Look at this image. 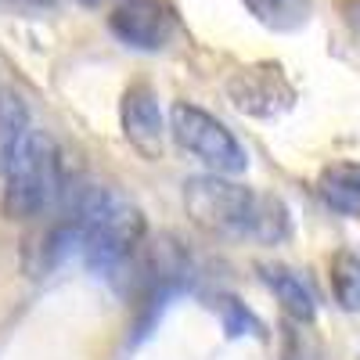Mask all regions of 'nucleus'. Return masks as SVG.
Instances as JSON below:
<instances>
[{
    "mask_svg": "<svg viewBox=\"0 0 360 360\" xmlns=\"http://www.w3.org/2000/svg\"><path fill=\"white\" fill-rule=\"evenodd\" d=\"M184 205L205 231L252 238V242H281L288 234V209L274 195L231 184L217 176H198L184 188Z\"/></svg>",
    "mask_w": 360,
    "mask_h": 360,
    "instance_id": "f257e3e1",
    "label": "nucleus"
},
{
    "mask_svg": "<svg viewBox=\"0 0 360 360\" xmlns=\"http://www.w3.org/2000/svg\"><path fill=\"white\" fill-rule=\"evenodd\" d=\"M69 224L76 234V252L101 270L123 263L144 238L141 209L112 188H86L76 198Z\"/></svg>",
    "mask_w": 360,
    "mask_h": 360,
    "instance_id": "f03ea898",
    "label": "nucleus"
},
{
    "mask_svg": "<svg viewBox=\"0 0 360 360\" xmlns=\"http://www.w3.org/2000/svg\"><path fill=\"white\" fill-rule=\"evenodd\" d=\"M4 180H8L4 209L11 217H40L44 209H51L65 191L62 155H58L54 141L33 127L11 166L4 169Z\"/></svg>",
    "mask_w": 360,
    "mask_h": 360,
    "instance_id": "7ed1b4c3",
    "label": "nucleus"
},
{
    "mask_svg": "<svg viewBox=\"0 0 360 360\" xmlns=\"http://www.w3.org/2000/svg\"><path fill=\"white\" fill-rule=\"evenodd\" d=\"M173 119V137L180 141V148H188L195 159H202L209 169L217 173H242L249 166L245 148L238 144V137L220 123L217 115H209L195 105H173L169 112Z\"/></svg>",
    "mask_w": 360,
    "mask_h": 360,
    "instance_id": "20e7f679",
    "label": "nucleus"
},
{
    "mask_svg": "<svg viewBox=\"0 0 360 360\" xmlns=\"http://www.w3.org/2000/svg\"><path fill=\"white\" fill-rule=\"evenodd\" d=\"M112 33L137 47V51H159L173 37V15L162 0H119L112 11Z\"/></svg>",
    "mask_w": 360,
    "mask_h": 360,
    "instance_id": "39448f33",
    "label": "nucleus"
},
{
    "mask_svg": "<svg viewBox=\"0 0 360 360\" xmlns=\"http://www.w3.org/2000/svg\"><path fill=\"white\" fill-rule=\"evenodd\" d=\"M123 134L137 152L159 155L166 127H162V108H159V98H155L152 86L137 83V86L127 90V98H123Z\"/></svg>",
    "mask_w": 360,
    "mask_h": 360,
    "instance_id": "423d86ee",
    "label": "nucleus"
},
{
    "mask_svg": "<svg viewBox=\"0 0 360 360\" xmlns=\"http://www.w3.org/2000/svg\"><path fill=\"white\" fill-rule=\"evenodd\" d=\"M231 98L242 112L274 115V112L292 105V86L281 83L278 69H252V72H242L231 83Z\"/></svg>",
    "mask_w": 360,
    "mask_h": 360,
    "instance_id": "0eeeda50",
    "label": "nucleus"
},
{
    "mask_svg": "<svg viewBox=\"0 0 360 360\" xmlns=\"http://www.w3.org/2000/svg\"><path fill=\"white\" fill-rule=\"evenodd\" d=\"M317 191L328 209H335L342 217L360 213V162H332L317 176Z\"/></svg>",
    "mask_w": 360,
    "mask_h": 360,
    "instance_id": "6e6552de",
    "label": "nucleus"
},
{
    "mask_svg": "<svg viewBox=\"0 0 360 360\" xmlns=\"http://www.w3.org/2000/svg\"><path fill=\"white\" fill-rule=\"evenodd\" d=\"M29 130H33V123H29L22 98L11 94V90H0V176L18 155V148L25 144Z\"/></svg>",
    "mask_w": 360,
    "mask_h": 360,
    "instance_id": "1a4fd4ad",
    "label": "nucleus"
},
{
    "mask_svg": "<svg viewBox=\"0 0 360 360\" xmlns=\"http://www.w3.org/2000/svg\"><path fill=\"white\" fill-rule=\"evenodd\" d=\"M263 278H266L270 292L281 299V307H285L292 317H299V321H314L317 303H314V292L303 285V278H295L292 270H285V266H266V270H263Z\"/></svg>",
    "mask_w": 360,
    "mask_h": 360,
    "instance_id": "9d476101",
    "label": "nucleus"
},
{
    "mask_svg": "<svg viewBox=\"0 0 360 360\" xmlns=\"http://www.w3.org/2000/svg\"><path fill=\"white\" fill-rule=\"evenodd\" d=\"M242 4L270 29H295V25H303L310 11L307 0H242Z\"/></svg>",
    "mask_w": 360,
    "mask_h": 360,
    "instance_id": "9b49d317",
    "label": "nucleus"
},
{
    "mask_svg": "<svg viewBox=\"0 0 360 360\" xmlns=\"http://www.w3.org/2000/svg\"><path fill=\"white\" fill-rule=\"evenodd\" d=\"M332 292L342 310H360V256L339 252L332 259Z\"/></svg>",
    "mask_w": 360,
    "mask_h": 360,
    "instance_id": "f8f14e48",
    "label": "nucleus"
},
{
    "mask_svg": "<svg viewBox=\"0 0 360 360\" xmlns=\"http://www.w3.org/2000/svg\"><path fill=\"white\" fill-rule=\"evenodd\" d=\"M217 310H220V317H224V332L231 335V339H238V335H256L259 332V324H256V317L238 303V299H217Z\"/></svg>",
    "mask_w": 360,
    "mask_h": 360,
    "instance_id": "ddd939ff",
    "label": "nucleus"
},
{
    "mask_svg": "<svg viewBox=\"0 0 360 360\" xmlns=\"http://www.w3.org/2000/svg\"><path fill=\"white\" fill-rule=\"evenodd\" d=\"M11 4H51V0H11Z\"/></svg>",
    "mask_w": 360,
    "mask_h": 360,
    "instance_id": "4468645a",
    "label": "nucleus"
},
{
    "mask_svg": "<svg viewBox=\"0 0 360 360\" xmlns=\"http://www.w3.org/2000/svg\"><path fill=\"white\" fill-rule=\"evenodd\" d=\"M79 4H86V8H98V4H101V0H79Z\"/></svg>",
    "mask_w": 360,
    "mask_h": 360,
    "instance_id": "2eb2a0df",
    "label": "nucleus"
}]
</instances>
